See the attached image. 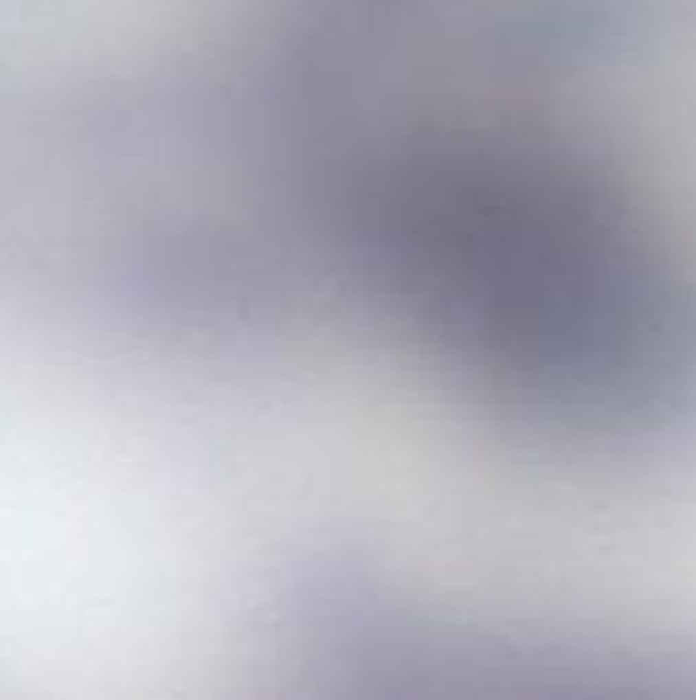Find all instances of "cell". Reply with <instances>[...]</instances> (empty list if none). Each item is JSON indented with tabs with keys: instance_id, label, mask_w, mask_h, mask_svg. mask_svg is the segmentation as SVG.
Returning <instances> with one entry per match:
<instances>
[{
	"instance_id": "cell-1",
	"label": "cell",
	"mask_w": 696,
	"mask_h": 700,
	"mask_svg": "<svg viewBox=\"0 0 696 700\" xmlns=\"http://www.w3.org/2000/svg\"><path fill=\"white\" fill-rule=\"evenodd\" d=\"M287 467V463H283ZM283 475L287 471H279V500H283ZM279 500H275V528H279ZM271 549H275V532H271ZM275 557V553H271ZM267 594H271V565H267ZM262 643H267V606H262ZM258 664H262V655H258Z\"/></svg>"
},
{
	"instance_id": "cell-2",
	"label": "cell",
	"mask_w": 696,
	"mask_h": 700,
	"mask_svg": "<svg viewBox=\"0 0 696 700\" xmlns=\"http://www.w3.org/2000/svg\"><path fill=\"white\" fill-rule=\"evenodd\" d=\"M295 405H299V389H291V409L287 414H295ZM279 463H283V451H279ZM275 492H279V475H275ZM271 520H275V504H271ZM267 553H271V541H267ZM262 590H267V578H262ZM258 631H262V618H258Z\"/></svg>"
},
{
	"instance_id": "cell-3",
	"label": "cell",
	"mask_w": 696,
	"mask_h": 700,
	"mask_svg": "<svg viewBox=\"0 0 696 700\" xmlns=\"http://www.w3.org/2000/svg\"><path fill=\"white\" fill-rule=\"evenodd\" d=\"M275 578H279V553L271 557V582H275ZM271 590H275V586H271ZM267 631H271V594H267Z\"/></svg>"
},
{
	"instance_id": "cell-4",
	"label": "cell",
	"mask_w": 696,
	"mask_h": 700,
	"mask_svg": "<svg viewBox=\"0 0 696 700\" xmlns=\"http://www.w3.org/2000/svg\"><path fill=\"white\" fill-rule=\"evenodd\" d=\"M299 365H303V352H299ZM295 381H299V369H295ZM287 409H291V401H287ZM283 430H287V422H283ZM275 475H279V467H275ZM271 504H275V496H271ZM267 541H271V532H267ZM262 578H267V565H262ZM258 614H262V606H258Z\"/></svg>"
},
{
	"instance_id": "cell-5",
	"label": "cell",
	"mask_w": 696,
	"mask_h": 700,
	"mask_svg": "<svg viewBox=\"0 0 696 700\" xmlns=\"http://www.w3.org/2000/svg\"><path fill=\"white\" fill-rule=\"evenodd\" d=\"M287 442V438H283ZM279 471H283V463H279ZM275 500H279V492H275ZM271 532H275V520H271ZM267 565H271V553H267ZM262 606H267V594H262ZM258 647H262V639H258ZM262 655V651H258Z\"/></svg>"
}]
</instances>
